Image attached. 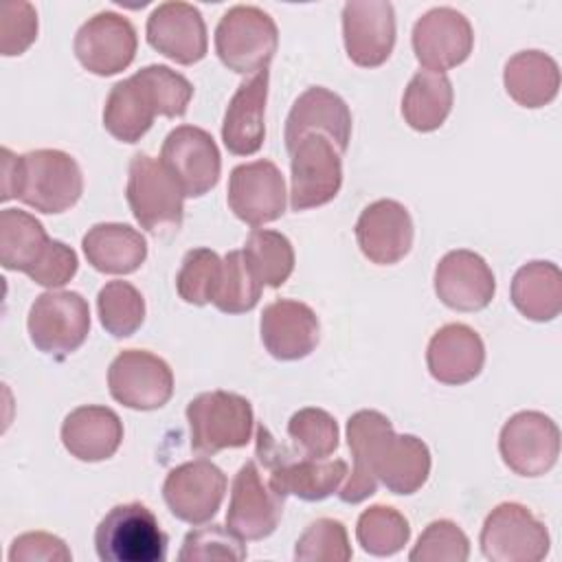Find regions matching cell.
Instances as JSON below:
<instances>
[{
  "label": "cell",
  "instance_id": "cell-2",
  "mask_svg": "<svg viewBox=\"0 0 562 562\" xmlns=\"http://www.w3.org/2000/svg\"><path fill=\"white\" fill-rule=\"evenodd\" d=\"M83 193L77 160L61 149H35L15 156L0 151V200L18 198L40 213H64Z\"/></svg>",
  "mask_w": 562,
  "mask_h": 562
},
{
  "label": "cell",
  "instance_id": "cell-3",
  "mask_svg": "<svg viewBox=\"0 0 562 562\" xmlns=\"http://www.w3.org/2000/svg\"><path fill=\"white\" fill-rule=\"evenodd\" d=\"M255 457L270 472V487L279 496H296L301 501H323L338 492L347 476V463L342 459H312L299 454L294 448L279 443L272 432L257 426Z\"/></svg>",
  "mask_w": 562,
  "mask_h": 562
},
{
  "label": "cell",
  "instance_id": "cell-11",
  "mask_svg": "<svg viewBox=\"0 0 562 562\" xmlns=\"http://www.w3.org/2000/svg\"><path fill=\"white\" fill-rule=\"evenodd\" d=\"M162 167L178 182L184 198L209 193L222 171V156L213 136L195 125H178L160 147Z\"/></svg>",
  "mask_w": 562,
  "mask_h": 562
},
{
  "label": "cell",
  "instance_id": "cell-8",
  "mask_svg": "<svg viewBox=\"0 0 562 562\" xmlns=\"http://www.w3.org/2000/svg\"><path fill=\"white\" fill-rule=\"evenodd\" d=\"M26 329L35 349L61 360L77 351L88 338V301L79 292L70 290L44 292L29 310Z\"/></svg>",
  "mask_w": 562,
  "mask_h": 562
},
{
  "label": "cell",
  "instance_id": "cell-45",
  "mask_svg": "<svg viewBox=\"0 0 562 562\" xmlns=\"http://www.w3.org/2000/svg\"><path fill=\"white\" fill-rule=\"evenodd\" d=\"M77 268H79L77 252L64 241L50 239L40 261L31 268L29 279L35 281L37 285L53 290V288L66 285L77 274Z\"/></svg>",
  "mask_w": 562,
  "mask_h": 562
},
{
  "label": "cell",
  "instance_id": "cell-9",
  "mask_svg": "<svg viewBox=\"0 0 562 562\" xmlns=\"http://www.w3.org/2000/svg\"><path fill=\"white\" fill-rule=\"evenodd\" d=\"M481 551L492 562H540L549 553V531L525 505H496L481 529Z\"/></svg>",
  "mask_w": 562,
  "mask_h": 562
},
{
  "label": "cell",
  "instance_id": "cell-34",
  "mask_svg": "<svg viewBox=\"0 0 562 562\" xmlns=\"http://www.w3.org/2000/svg\"><path fill=\"white\" fill-rule=\"evenodd\" d=\"M244 257L261 285L281 288L294 270V248L279 231L252 228L244 244Z\"/></svg>",
  "mask_w": 562,
  "mask_h": 562
},
{
  "label": "cell",
  "instance_id": "cell-19",
  "mask_svg": "<svg viewBox=\"0 0 562 562\" xmlns=\"http://www.w3.org/2000/svg\"><path fill=\"white\" fill-rule=\"evenodd\" d=\"M285 180L272 160L237 165L228 178V206L248 226L274 222L285 211Z\"/></svg>",
  "mask_w": 562,
  "mask_h": 562
},
{
  "label": "cell",
  "instance_id": "cell-31",
  "mask_svg": "<svg viewBox=\"0 0 562 562\" xmlns=\"http://www.w3.org/2000/svg\"><path fill=\"white\" fill-rule=\"evenodd\" d=\"M512 303L529 321H553L562 310V272L551 261H529L512 279Z\"/></svg>",
  "mask_w": 562,
  "mask_h": 562
},
{
  "label": "cell",
  "instance_id": "cell-42",
  "mask_svg": "<svg viewBox=\"0 0 562 562\" xmlns=\"http://www.w3.org/2000/svg\"><path fill=\"white\" fill-rule=\"evenodd\" d=\"M244 558H246L244 540L222 525H206L189 531L178 553L180 562H206V560L239 562Z\"/></svg>",
  "mask_w": 562,
  "mask_h": 562
},
{
  "label": "cell",
  "instance_id": "cell-36",
  "mask_svg": "<svg viewBox=\"0 0 562 562\" xmlns=\"http://www.w3.org/2000/svg\"><path fill=\"white\" fill-rule=\"evenodd\" d=\"M99 321L114 338L132 336L145 321V299L130 281H108L97 294Z\"/></svg>",
  "mask_w": 562,
  "mask_h": 562
},
{
  "label": "cell",
  "instance_id": "cell-17",
  "mask_svg": "<svg viewBox=\"0 0 562 562\" xmlns=\"http://www.w3.org/2000/svg\"><path fill=\"white\" fill-rule=\"evenodd\" d=\"M283 501L285 498L279 496L270 483H263L257 463L248 461L233 479L226 527L241 540H263L277 529Z\"/></svg>",
  "mask_w": 562,
  "mask_h": 562
},
{
  "label": "cell",
  "instance_id": "cell-40",
  "mask_svg": "<svg viewBox=\"0 0 562 562\" xmlns=\"http://www.w3.org/2000/svg\"><path fill=\"white\" fill-rule=\"evenodd\" d=\"M351 555L347 529L334 518L314 520L294 547L296 562H347Z\"/></svg>",
  "mask_w": 562,
  "mask_h": 562
},
{
  "label": "cell",
  "instance_id": "cell-12",
  "mask_svg": "<svg viewBox=\"0 0 562 562\" xmlns=\"http://www.w3.org/2000/svg\"><path fill=\"white\" fill-rule=\"evenodd\" d=\"M498 450L512 472L520 476H542L560 457V430L549 415L520 411L503 424Z\"/></svg>",
  "mask_w": 562,
  "mask_h": 562
},
{
  "label": "cell",
  "instance_id": "cell-14",
  "mask_svg": "<svg viewBox=\"0 0 562 562\" xmlns=\"http://www.w3.org/2000/svg\"><path fill=\"white\" fill-rule=\"evenodd\" d=\"M136 29L114 11H101L88 18L75 35V55L79 64L99 77H110L125 70L136 57Z\"/></svg>",
  "mask_w": 562,
  "mask_h": 562
},
{
  "label": "cell",
  "instance_id": "cell-7",
  "mask_svg": "<svg viewBox=\"0 0 562 562\" xmlns=\"http://www.w3.org/2000/svg\"><path fill=\"white\" fill-rule=\"evenodd\" d=\"M279 46L274 20L259 7H231L215 26V53L220 61L239 75L266 70Z\"/></svg>",
  "mask_w": 562,
  "mask_h": 562
},
{
  "label": "cell",
  "instance_id": "cell-29",
  "mask_svg": "<svg viewBox=\"0 0 562 562\" xmlns=\"http://www.w3.org/2000/svg\"><path fill=\"white\" fill-rule=\"evenodd\" d=\"M88 263L103 274L136 272L147 259L145 237L130 224H94L81 239Z\"/></svg>",
  "mask_w": 562,
  "mask_h": 562
},
{
  "label": "cell",
  "instance_id": "cell-10",
  "mask_svg": "<svg viewBox=\"0 0 562 562\" xmlns=\"http://www.w3.org/2000/svg\"><path fill=\"white\" fill-rule=\"evenodd\" d=\"M290 206L307 211L331 202L342 187V160L325 134H307L290 149Z\"/></svg>",
  "mask_w": 562,
  "mask_h": 562
},
{
  "label": "cell",
  "instance_id": "cell-25",
  "mask_svg": "<svg viewBox=\"0 0 562 562\" xmlns=\"http://www.w3.org/2000/svg\"><path fill=\"white\" fill-rule=\"evenodd\" d=\"M426 364L437 382L459 386L472 382L481 373L485 364V345L472 327L448 323L432 334L426 349Z\"/></svg>",
  "mask_w": 562,
  "mask_h": 562
},
{
  "label": "cell",
  "instance_id": "cell-35",
  "mask_svg": "<svg viewBox=\"0 0 562 562\" xmlns=\"http://www.w3.org/2000/svg\"><path fill=\"white\" fill-rule=\"evenodd\" d=\"M356 538L367 553L389 558L404 549L411 538V525L397 509L389 505H371L358 518Z\"/></svg>",
  "mask_w": 562,
  "mask_h": 562
},
{
  "label": "cell",
  "instance_id": "cell-38",
  "mask_svg": "<svg viewBox=\"0 0 562 562\" xmlns=\"http://www.w3.org/2000/svg\"><path fill=\"white\" fill-rule=\"evenodd\" d=\"M222 268L224 261L211 248L189 250L176 274V290L180 299L191 305L213 303L222 281Z\"/></svg>",
  "mask_w": 562,
  "mask_h": 562
},
{
  "label": "cell",
  "instance_id": "cell-1",
  "mask_svg": "<svg viewBox=\"0 0 562 562\" xmlns=\"http://www.w3.org/2000/svg\"><path fill=\"white\" fill-rule=\"evenodd\" d=\"M347 443L353 470L342 490V503L358 505L382 483L393 494H415L430 474V450L415 435H395L380 411H358L347 422Z\"/></svg>",
  "mask_w": 562,
  "mask_h": 562
},
{
  "label": "cell",
  "instance_id": "cell-24",
  "mask_svg": "<svg viewBox=\"0 0 562 562\" xmlns=\"http://www.w3.org/2000/svg\"><path fill=\"white\" fill-rule=\"evenodd\" d=\"M307 134H325L340 154L347 151L351 138L349 105L323 86L307 88L292 105L285 119L288 151Z\"/></svg>",
  "mask_w": 562,
  "mask_h": 562
},
{
  "label": "cell",
  "instance_id": "cell-30",
  "mask_svg": "<svg viewBox=\"0 0 562 562\" xmlns=\"http://www.w3.org/2000/svg\"><path fill=\"white\" fill-rule=\"evenodd\" d=\"M507 94L522 108H542L558 97V61L542 50H520L512 55L503 70Z\"/></svg>",
  "mask_w": 562,
  "mask_h": 562
},
{
  "label": "cell",
  "instance_id": "cell-37",
  "mask_svg": "<svg viewBox=\"0 0 562 562\" xmlns=\"http://www.w3.org/2000/svg\"><path fill=\"white\" fill-rule=\"evenodd\" d=\"M222 261V281L213 305L224 314L250 312L261 299V281L248 266L244 250H231Z\"/></svg>",
  "mask_w": 562,
  "mask_h": 562
},
{
  "label": "cell",
  "instance_id": "cell-44",
  "mask_svg": "<svg viewBox=\"0 0 562 562\" xmlns=\"http://www.w3.org/2000/svg\"><path fill=\"white\" fill-rule=\"evenodd\" d=\"M37 37V13L29 2H4L0 7V53L22 55Z\"/></svg>",
  "mask_w": 562,
  "mask_h": 562
},
{
  "label": "cell",
  "instance_id": "cell-18",
  "mask_svg": "<svg viewBox=\"0 0 562 562\" xmlns=\"http://www.w3.org/2000/svg\"><path fill=\"white\" fill-rule=\"evenodd\" d=\"M342 40L360 68L382 66L395 46V11L386 0H351L342 7Z\"/></svg>",
  "mask_w": 562,
  "mask_h": 562
},
{
  "label": "cell",
  "instance_id": "cell-43",
  "mask_svg": "<svg viewBox=\"0 0 562 562\" xmlns=\"http://www.w3.org/2000/svg\"><path fill=\"white\" fill-rule=\"evenodd\" d=\"M138 75L154 92L160 116H169V119L184 116V112L191 103V97H193V86L184 75L171 70L169 66H162V64L145 66L138 70Z\"/></svg>",
  "mask_w": 562,
  "mask_h": 562
},
{
  "label": "cell",
  "instance_id": "cell-16",
  "mask_svg": "<svg viewBox=\"0 0 562 562\" xmlns=\"http://www.w3.org/2000/svg\"><path fill=\"white\" fill-rule=\"evenodd\" d=\"M472 46V24L452 7H435L413 26V50L424 70L446 72L463 64L470 57Z\"/></svg>",
  "mask_w": 562,
  "mask_h": 562
},
{
  "label": "cell",
  "instance_id": "cell-26",
  "mask_svg": "<svg viewBox=\"0 0 562 562\" xmlns=\"http://www.w3.org/2000/svg\"><path fill=\"white\" fill-rule=\"evenodd\" d=\"M266 101H268V68L255 72L239 83L226 105L222 121V140L235 156H252L266 138Z\"/></svg>",
  "mask_w": 562,
  "mask_h": 562
},
{
  "label": "cell",
  "instance_id": "cell-33",
  "mask_svg": "<svg viewBox=\"0 0 562 562\" xmlns=\"http://www.w3.org/2000/svg\"><path fill=\"white\" fill-rule=\"evenodd\" d=\"M48 244L50 237L31 213L20 209L0 213V263L4 270L29 274Z\"/></svg>",
  "mask_w": 562,
  "mask_h": 562
},
{
  "label": "cell",
  "instance_id": "cell-15",
  "mask_svg": "<svg viewBox=\"0 0 562 562\" xmlns=\"http://www.w3.org/2000/svg\"><path fill=\"white\" fill-rule=\"evenodd\" d=\"M226 494V474L206 459H193L176 465L165 483L162 498L169 512L189 525L211 520Z\"/></svg>",
  "mask_w": 562,
  "mask_h": 562
},
{
  "label": "cell",
  "instance_id": "cell-46",
  "mask_svg": "<svg viewBox=\"0 0 562 562\" xmlns=\"http://www.w3.org/2000/svg\"><path fill=\"white\" fill-rule=\"evenodd\" d=\"M11 562H70L72 553L66 542L46 531H29L18 536L9 549Z\"/></svg>",
  "mask_w": 562,
  "mask_h": 562
},
{
  "label": "cell",
  "instance_id": "cell-39",
  "mask_svg": "<svg viewBox=\"0 0 562 562\" xmlns=\"http://www.w3.org/2000/svg\"><path fill=\"white\" fill-rule=\"evenodd\" d=\"M288 435L299 454L327 459L338 448V424L323 408H301L288 422Z\"/></svg>",
  "mask_w": 562,
  "mask_h": 562
},
{
  "label": "cell",
  "instance_id": "cell-27",
  "mask_svg": "<svg viewBox=\"0 0 562 562\" xmlns=\"http://www.w3.org/2000/svg\"><path fill=\"white\" fill-rule=\"evenodd\" d=\"M123 441L121 417L108 406H79L61 424V443L79 461H105Z\"/></svg>",
  "mask_w": 562,
  "mask_h": 562
},
{
  "label": "cell",
  "instance_id": "cell-13",
  "mask_svg": "<svg viewBox=\"0 0 562 562\" xmlns=\"http://www.w3.org/2000/svg\"><path fill=\"white\" fill-rule=\"evenodd\" d=\"M110 395L134 411H156L173 395L171 367L143 349L121 351L108 369Z\"/></svg>",
  "mask_w": 562,
  "mask_h": 562
},
{
  "label": "cell",
  "instance_id": "cell-28",
  "mask_svg": "<svg viewBox=\"0 0 562 562\" xmlns=\"http://www.w3.org/2000/svg\"><path fill=\"white\" fill-rule=\"evenodd\" d=\"M158 103L138 72L112 86L103 105V127L121 143H138L151 127Z\"/></svg>",
  "mask_w": 562,
  "mask_h": 562
},
{
  "label": "cell",
  "instance_id": "cell-20",
  "mask_svg": "<svg viewBox=\"0 0 562 562\" xmlns=\"http://www.w3.org/2000/svg\"><path fill=\"white\" fill-rule=\"evenodd\" d=\"M147 42L176 64L191 66L204 59L209 40L198 7L189 2H162L147 18Z\"/></svg>",
  "mask_w": 562,
  "mask_h": 562
},
{
  "label": "cell",
  "instance_id": "cell-41",
  "mask_svg": "<svg viewBox=\"0 0 562 562\" xmlns=\"http://www.w3.org/2000/svg\"><path fill=\"white\" fill-rule=\"evenodd\" d=\"M470 555V540L459 525L452 520L430 522L413 551L408 553L411 562H465Z\"/></svg>",
  "mask_w": 562,
  "mask_h": 562
},
{
  "label": "cell",
  "instance_id": "cell-6",
  "mask_svg": "<svg viewBox=\"0 0 562 562\" xmlns=\"http://www.w3.org/2000/svg\"><path fill=\"white\" fill-rule=\"evenodd\" d=\"M187 422L193 452L213 457L220 450L246 446L252 437L255 415L244 395L209 391L189 402Z\"/></svg>",
  "mask_w": 562,
  "mask_h": 562
},
{
  "label": "cell",
  "instance_id": "cell-21",
  "mask_svg": "<svg viewBox=\"0 0 562 562\" xmlns=\"http://www.w3.org/2000/svg\"><path fill=\"white\" fill-rule=\"evenodd\" d=\"M435 292L450 310L479 312L494 299L496 279L481 255L459 248L439 259L435 268Z\"/></svg>",
  "mask_w": 562,
  "mask_h": 562
},
{
  "label": "cell",
  "instance_id": "cell-23",
  "mask_svg": "<svg viewBox=\"0 0 562 562\" xmlns=\"http://www.w3.org/2000/svg\"><path fill=\"white\" fill-rule=\"evenodd\" d=\"M261 342L277 360H301L310 356L321 340V323L316 312L292 299H277L263 307Z\"/></svg>",
  "mask_w": 562,
  "mask_h": 562
},
{
  "label": "cell",
  "instance_id": "cell-4",
  "mask_svg": "<svg viewBox=\"0 0 562 562\" xmlns=\"http://www.w3.org/2000/svg\"><path fill=\"white\" fill-rule=\"evenodd\" d=\"M169 538L154 512L143 503L112 507L94 531V549L101 562H162Z\"/></svg>",
  "mask_w": 562,
  "mask_h": 562
},
{
  "label": "cell",
  "instance_id": "cell-5",
  "mask_svg": "<svg viewBox=\"0 0 562 562\" xmlns=\"http://www.w3.org/2000/svg\"><path fill=\"white\" fill-rule=\"evenodd\" d=\"M125 198L140 228L154 235H171L182 226L184 193L160 160L147 154L132 156Z\"/></svg>",
  "mask_w": 562,
  "mask_h": 562
},
{
  "label": "cell",
  "instance_id": "cell-22",
  "mask_svg": "<svg viewBox=\"0 0 562 562\" xmlns=\"http://www.w3.org/2000/svg\"><path fill=\"white\" fill-rule=\"evenodd\" d=\"M413 233L411 213L397 200L371 202L356 222V241L362 255L378 266L404 259L413 246Z\"/></svg>",
  "mask_w": 562,
  "mask_h": 562
},
{
  "label": "cell",
  "instance_id": "cell-32",
  "mask_svg": "<svg viewBox=\"0 0 562 562\" xmlns=\"http://www.w3.org/2000/svg\"><path fill=\"white\" fill-rule=\"evenodd\" d=\"M452 83L446 72L419 70L402 97V116L417 132H432L443 125L452 110Z\"/></svg>",
  "mask_w": 562,
  "mask_h": 562
}]
</instances>
